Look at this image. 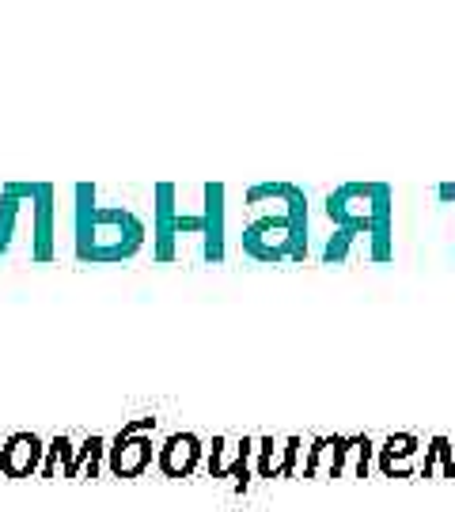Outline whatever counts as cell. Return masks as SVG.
Here are the masks:
<instances>
[{
    "mask_svg": "<svg viewBox=\"0 0 455 512\" xmlns=\"http://www.w3.org/2000/svg\"><path fill=\"white\" fill-rule=\"evenodd\" d=\"M76 258L84 266H122L145 251L148 224L129 205H99V190L80 183L73 190Z\"/></svg>",
    "mask_w": 455,
    "mask_h": 512,
    "instance_id": "obj_1",
    "label": "cell"
},
{
    "mask_svg": "<svg viewBox=\"0 0 455 512\" xmlns=\"http://www.w3.org/2000/svg\"><path fill=\"white\" fill-rule=\"evenodd\" d=\"M323 213L334 228H346L368 243L372 262L395 258V194L387 183H346L330 190Z\"/></svg>",
    "mask_w": 455,
    "mask_h": 512,
    "instance_id": "obj_2",
    "label": "cell"
},
{
    "mask_svg": "<svg viewBox=\"0 0 455 512\" xmlns=\"http://www.w3.org/2000/svg\"><path fill=\"white\" fill-rule=\"evenodd\" d=\"M308 194L296 190L292 202L281 213H262L243 228V255H251L255 262H304L308 258Z\"/></svg>",
    "mask_w": 455,
    "mask_h": 512,
    "instance_id": "obj_3",
    "label": "cell"
},
{
    "mask_svg": "<svg viewBox=\"0 0 455 512\" xmlns=\"http://www.w3.org/2000/svg\"><path fill=\"white\" fill-rule=\"evenodd\" d=\"M179 236H201V258L209 266L224 262V247H228V190L224 183L201 186V209L198 213H182L175 220Z\"/></svg>",
    "mask_w": 455,
    "mask_h": 512,
    "instance_id": "obj_4",
    "label": "cell"
},
{
    "mask_svg": "<svg viewBox=\"0 0 455 512\" xmlns=\"http://www.w3.org/2000/svg\"><path fill=\"white\" fill-rule=\"evenodd\" d=\"M160 418H133L118 429V437L110 440L107 448V471L114 478H141L156 463V448L152 444V433H156Z\"/></svg>",
    "mask_w": 455,
    "mask_h": 512,
    "instance_id": "obj_5",
    "label": "cell"
},
{
    "mask_svg": "<svg viewBox=\"0 0 455 512\" xmlns=\"http://www.w3.org/2000/svg\"><path fill=\"white\" fill-rule=\"evenodd\" d=\"M255 444V437H213V448H205L209 478H232L236 494H247L255 482Z\"/></svg>",
    "mask_w": 455,
    "mask_h": 512,
    "instance_id": "obj_6",
    "label": "cell"
},
{
    "mask_svg": "<svg viewBox=\"0 0 455 512\" xmlns=\"http://www.w3.org/2000/svg\"><path fill=\"white\" fill-rule=\"evenodd\" d=\"M38 183H4L0 186V258L12 255L16 239L23 236V220L31 217Z\"/></svg>",
    "mask_w": 455,
    "mask_h": 512,
    "instance_id": "obj_7",
    "label": "cell"
},
{
    "mask_svg": "<svg viewBox=\"0 0 455 512\" xmlns=\"http://www.w3.org/2000/svg\"><path fill=\"white\" fill-rule=\"evenodd\" d=\"M156 209H152V258L156 262H175V243H179V232H175V220H179V186L175 183H160L156 186Z\"/></svg>",
    "mask_w": 455,
    "mask_h": 512,
    "instance_id": "obj_8",
    "label": "cell"
},
{
    "mask_svg": "<svg viewBox=\"0 0 455 512\" xmlns=\"http://www.w3.org/2000/svg\"><path fill=\"white\" fill-rule=\"evenodd\" d=\"M46 459V440L38 433H12L0 444V475L4 478H31L42 471Z\"/></svg>",
    "mask_w": 455,
    "mask_h": 512,
    "instance_id": "obj_9",
    "label": "cell"
},
{
    "mask_svg": "<svg viewBox=\"0 0 455 512\" xmlns=\"http://www.w3.org/2000/svg\"><path fill=\"white\" fill-rule=\"evenodd\" d=\"M205 459V444L198 433H171V437L156 448V467L167 478H190Z\"/></svg>",
    "mask_w": 455,
    "mask_h": 512,
    "instance_id": "obj_10",
    "label": "cell"
},
{
    "mask_svg": "<svg viewBox=\"0 0 455 512\" xmlns=\"http://www.w3.org/2000/svg\"><path fill=\"white\" fill-rule=\"evenodd\" d=\"M54 186L38 183L35 186V205H31V262L46 266L54 262Z\"/></svg>",
    "mask_w": 455,
    "mask_h": 512,
    "instance_id": "obj_11",
    "label": "cell"
},
{
    "mask_svg": "<svg viewBox=\"0 0 455 512\" xmlns=\"http://www.w3.org/2000/svg\"><path fill=\"white\" fill-rule=\"evenodd\" d=\"M421 452V440L414 433H391L376 448V467H380L383 478H414V467L410 459Z\"/></svg>",
    "mask_w": 455,
    "mask_h": 512,
    "instance_id": "obj_12",
    "label": "cell"
},
{
    "mask_svg": "<svg viewBox=\"0 0 455 512\" xmlns=\"http://www.w3.org/2000/svg\"><path fill=\"white\" fill-rule=\"evenodd\" d=\"M107 448L110 440L99 437V433H91L80 448H76L73 463H69V471H65V478H99V471H103V463H107Z\"/></svg>",
    "mask_w": 455,
    "mask_h": 512,
    "instance_id": "obj_13",
    "label": "cell"
},
{
    "mask_svg": "<svg viewBox=\"0 0 455 512\" xmlns=\"http://www.w3.org/2000/svg\"><path fill=\"white\" fill-rule=\"evenodd\" d=\"M421 478H455V444L448 437H433L425 444V459H421L418 467Z\"/></svg>",
    "mask_w": 455,
    "mask_h": 512,
    "instance_id": "obj_14",
    "label": "cell"
},
{
    "mask_svg": "<svg viewBox=\"0 0 455 512\" xmlns=\"http://www.w3.org/2000/svg\"><path fill=\"white\" fill-rule=\"evenodd\" d=\"M300 478H334V437H311Z\"/></svg>",
    "mask_w": 455,
    "mask_h": 512,
    "instance_id": "obj_15",
    "label": "cell"
},
{
    "mask_svg": "<svg viewBox=\"0 0 455 512\" xmlns=\"http://www.w3.org/2000/svg\"><path fill=\"white\" fill-rule=\"evenodd\" d=\"M73 456H76V448H73V440L65 437H54L50 444H46V459H42V471L38 475L42 478H65V471H69V463H73Z\"/></svg>",
    "mask_w": 455,
    "mask_h": 512,
    "instance_id": "obj_16",
    "label": "cell"
},
{
    "mask_svg": "<svg viewBox=\"0 0 455 512\" xmlns=\"http://www.w3.org/2000/svg\"><path fill=\"white\" fill-rule=\"evenodd\" d=\"M281 444H285V440L258 437V444H255V475L258 478H281Z\"/></svg>",
    "mask_w": 455,
    "mask_h": 512,
    "instance_id": "obj_17",
    "label": "cell"
},
{
    "mask_svg": "<svg viewBox=\"0 0 455 512\" xmlns=\"http://www.w3.org/2000/svg\"><path fill=\"white\" fill-rule=\"evenodd\" d=\"M353 478H368V471H372V459H376V444H372V437H357L353 440Z\"/></svg>",
    "mask_w": 455,
    "mask_h": 512,
    "instance_id": "obj_18",
    "label": "cell"
},
{
    "mask_svg": "<svg viewBox=\"0 0 455 512\" xmlns=\"http://www.w3.org/2000/svg\"><path fill=\"white\" fill-rule=\"evenodd\" d=\"M300 452H304V440L300 437H285V444H281V478H296L300 475Z\"/></svg>",
    "mask_w": 455,
    "mask_h": 512,
    "instance_id": "obj_19",
    "label": "cell"
},
{
    "mask_svg": "<svg viewBox=\"0 0 455 512\" xmlns=\"http://www.w3.org/2000/svg\"><path fill=\"white\" fill-rule=\"evenodd\" d=\"M440 202H455V183L440 186Z\"/></svg>",
    "mask_w": 455,
    "mask_h": 512,
    "instance_id": "obj_20",
    "label": "cell"
}]
</instances>
